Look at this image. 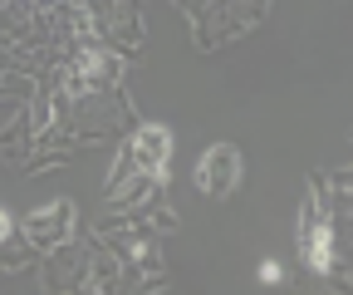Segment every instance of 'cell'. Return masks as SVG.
<instances>
[{"label":"cell","mask_w":353,"mask_h":295,"mask_svg":"<svg viewBox=\"0 0 353 295\" xmlns=\"http://www.w3.org/2000/svg\"><path fill=\"white\" fill-rule=\"evenodd\" d=\"M299 256H304V266L314 276L334 271V222L319 212L314 197L304 202V217H299Z\"/></svg>","instance_id":"1"},{"label":"cell","mask_w":353,"mask_h":295,"mask_svg":"<svg viewBox=\"0 0 353 295\" xmlns=\"http://www.w3.org/2000/svg\"><path fill=\"white\" fill-rule=\"evenodd\" d=\"M236 182H241V153H236L231 143L206 148L201 162H196V187H201L206 197H226Z\"/></svg>","instance_id":"2"},{"label":"cell","mask_w":353,"mask_h":295,"mask_svg":"<svg viewBox=\"0 0 353 295\" xmlns=\"http://www.w3.org/2000/svg\"><path fill=\"white\" fill-rule=\"evenodd\" d=\"M167 129H162V123H148V129H138V138H132L128 143V162L132 167H138V173H162V167H167Z\"/></svg>","instance_id":"3"},{"label":"cell","mask_w":353,"mask_h":295,"mask_svg":"<svg viewBox=\"0 0 353 295\" xmlns=\"http://www.w3.org/2000/svg\"><path fill=\"white\" fill-rule=\"evenodd\" d=\"M260 280H265V285H280V280H285L280 261H265V266H260Z\"/></svg>","instance_id":"4"},{"label":"cell","mask_w":353,"mask_h":295,"mask_svg":"<svg viewBox=\"0 0 353 295\" xmlns=\"http://www.w3.org/2000/svg\"><path fill=\"white\" fill-rule=\"evenodd\" d=\"M6 236H10V212L0 207V241H6Z\"/></svg>","instance_id":"5"}]
</instances>
